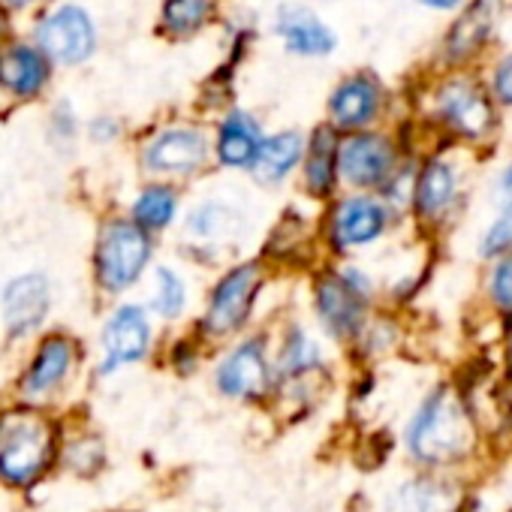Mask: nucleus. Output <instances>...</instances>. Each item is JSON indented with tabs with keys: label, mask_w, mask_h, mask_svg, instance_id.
Here are the masks:
<instances>
[{
	"label": "nucleus",
	"mask_w": 512,
	"mask_h": 512,
	"mask_svg": "<svg viewBox=\"0 0 512 512\" xmlns=\"http://www.w3.org/2000/svg\"><path fill=\"white\" fill-rule=\"evenodd\" d=\"M55 461V428L34 410L0 413V479L28 488Z\"/></svg>",
	"instance_id": "1"
},
{
	"label": "nucleus",
	"mask_w": 512,
	"mask_h": 512,
	"mask_svg": "<svg viewBox=\"0 0 512 512\" xmlns=\"http://www.w3.org/2000/svg\"><path fill=\"white\" fill-rule=\"evenodd\" d=\"M473 443L470 419L449 389H437L425 398L407 428V446L419 461L446 464L461 458Z\"/></svg>",
	"instance_id": "2"
},
{
	"label": "nucleus",
	"mask_w": 512,
	"mask_h": 512,
	"mask_svg": "<svg viewBox=\"0 0 512 512\" xmlns=\"http://www.w3.org/2000/svg\"><path fill=\"white\" fill-rule=\"evenodd\" d=\"M148 260H151V241L139 223L112 220L103 226L94 253V269L103 290L121 293L133 287L142 278Z\"/></svg>",
	"instance_id": "3"
},
{
	"label": "nucleus",
	"mask_w": 512,
	"mask_h": 512,
	"mask_svg": "<svg viewBox=\"0 0 512 512\" xmlns=\"http://www.w3.org/2000/svg\"><path fill=\"white\" fill-rule=\"evenodd\" d=\"M437 118L458 136L476 142V139H485L491 130H494V106L488 100V94L458 76V79H446L440 88H437Z\"/></svg>",
	"instance_id": "4"
},
{
	"label": "nucleus",
	"mask_w": 512,
	"mask_h": 512,
	"mask_svg": "<svg viewBox=\"0 0 512 512\" xmlns=\"http://www.w3.org/2000/svg\"><path fill=\"white\" fill-rule=\"evenodd\" d=\"M37 43L46 58L58 64H82L97 49V31L82 7H58L37 28Z\"/></svg>",
	"instance_id": "5"
},
{
	"label": "nucleus",
	"mask_w": 512,
	"mask_h": 512,
	"mask_svg": "<svg viewBox=\"0 0 512 512\" xmlns=\"http://www.w3.org/2000/svg\"><path fill=\"white\" fill-rule=\"evenodd\" d=\"M260 269L256 266H238L232 272H226L211 299H208V308H205V332L214 335V338H223V335H232L244 326L250 308H253V299H256V290H260Z\"/></svg>",
	"instance_id": "6"
},
{
	"label": "nucleus",
	"mask_w": 512,
	"mask_h": 512,
	"mask_svg": "<svg viewBox=\"0 0 512 512\" xmlns=\"http://www.w3.org/2000/svg\"><path fill=\"white\" fill-rule=\"evenodd\" d=\"M365 299H368V281L359 272H341L323 278L314 296L317 314L335 338H350L359 332L365 320Z\"/></svg>",
	"instance_id": "7"
},
{
	"label": "nucleus",
	"mask_w": 512,
	"mask_h": 512,
	"mask_svg": "<svg viewBox=\"0 0 512 512\" xmlns=\"http://www.w3.org/2000/svg\"><path fill=\"white\" fill-rule=\"evenodd\" d=\"M272 386V368L266 359V347L260 338L238 344L220 365H217V389L229 398L256 401Z\"/></svg>",
	"instance_id": "8"
},
{
	"label": "nucleus",
	"mask_w": 512,
	"mask_h": 512,
	"mask_svg": "<svg viewBox=\"0 0 512 512\" xmlns=\"http://www.w3.org/2000/svg\"><path fill=\"white\" fill-rule=\"evenodd\" d=\"M395 148L380 133H356L338 145V172L356 187H377L392 178Z\"/></svg>",
	"instance_id": "9"
},
{
	"label": "nucleus",
	"mask_w": 512,
	"mask_h": 512,
	"mask_svg": "<svg viewBox=\"0 0 512 512\" xmlns=\"http://www.w3.org/2000/svg\"><path fill=\"white\" fill-rule=\"evenodd\" d=\"M103 365L100 374H112L124 365H133L148 356L151 347V323L142 308L124 305L118 308L103 329Z\"/></svg>",
	"instance_id": "10"
},
{
	"label": "nucleus",
	"mask_w": 512,
	"mask_h": 512,
	"mask_svg": "<svg viewBox=\"0 0 512 512\" xmlns=\"http://www.w3.org/2000/svg\"><path fill=\"white\" fill-rule=\"evenodd\" d=\"M49 308H52V284L40 272L13 278L4 287V296H0V314H4L10 335L16 338L31 335L46 320Z\"/></svg>",
	"instance_id": "11"
},
{
	"label": "nucleus",
	"mask_w": 512,
	"mask_h": 512,
	"mask_svg": "<svg viewBox=\"0 0 512 512\" xmlns=\"http://www.w3.org/2000/svg\"><path fill=\"white\" fill-rule=\"evenodd\" d=\"M208 157V142L199 130L169 127L145 148V166L160 175H190Z\"/></svg>",
	"instance_id": "12"
},
{
	"label": "nucleus",
	"mask_w": 512,
	"mask_h": 512,
	"mask_svg": "<svg viewBox=\"0 0 512 512\" xmlns=\"http://www.w3.org/2000/svg\"><path fill=\"white\" fill-rule=\"evenodd\" d=\"M389 226V211L374 196H350L332 214V241L341 250L377 241Z\"/></svg>",
	"instance_id": "13"
},
{
	"label": "nucleus",
	"mask_w": 512,
	"mask_h": 512,
	"mask_svg": "<svg viewBox=\"0 0 512 512\" xmlns=\"http://www.w3.org/2000/svg\"><path fill=\"white\" fill-rule=\"evenodd\" d=\"M380 85L371 76H353L341 82L329 100V115L341 130H362L380 112Z\"/></svg>",
	"instance_id": "14"
},
{
	"label": "nucleus",
	"mask_w": 512,
	"mask_h": 512,
	"mask_svg": "<svg viewBox=\"0 0 512 512\" xmlns=\"http://www.w3.org/2000/svg\"><path fill=\"white\" fill-rule=\"evenodd\" d=\"M76 362V347L73 341L55 335V338H46L34 356V362L28 365L25 377H22V392L28 398H43V395H52L70 374Z\"/></svg>",
	"instance_id": "15"
},
{
	"label": "nucleus",
	"mask_w": 512,
	"mask_h": 512,
	"mask_svg": "<svg viewBox=\"0 0 512 512\" xmlns=\"http://www.w3.org/2000/svg\"><path fill=\"white\" fill-rule=\"evenodd\" d=\"M278 37L284 40L287 52L302 58H326L335 52L332 28L302 7H287L278 16Z\"/></svg>",
	"instance_id": "16"
},
{
	"label": "nucleus",
	"mask_w": 512,
	"mask_h": 512,
	"mask_svg": "<svg viewBox=\"0 0 512 512\" xmlns=\"http://www.w3.org/2000/svg\"><path fill=\"white\" fill-rule=\"evenodd\" d=\"M458 196V172L449 160L434 157L422 166L413 190V202L422 220H437L449 211Z\"/></svg>",
	"instance_id": "17"
},
{
	"label": "nucleus",
	"mask_w": 512,
	"mask_h": 512,
	"mask_svg": "<svg viewBox=\"0 0 512 512\" xmlns=\"http://www.w3.org/2000/svg\"><path fill=\"white\" fill-rule=\"evenodd\" d=\"M49 82V61L43 52L28 46H13L0 52V88L16 97H37Z\"/></svg>",
	"instance_id": "18"
},
{
	"label": "nucleus",
	"mask_w": 512,
	"mask_h": 512,
	"mask_svg": "<svg viewBox=\"0 0 512 512\" xmlns=\"http://www.w3.org/2000/svg\"><path fill=\"white\" fill-rule=\"evenodd\" d=\"M497 16H500V0H473L446 37V55L452 61L473 58L482 49V43L488 40Z\"/></svg>",
	"instance_id": "19"
},
{
	"label": "nucleus",
	"mask_w": 512,
	"mask_h": 512,
	"mask_svg": "<svg viewBox=\"0 0 512 512\" xmlns=\"http://www.w3.org/2000/svg\"><path fill=\"white\" fill-rule=\"evenodd\" d=\"M260 124L247 112H232L217 130V160L223 166H250L260 151Z\"/></svg>",
	"instance_id": "20"
},
{
	"label": "nucleus",
	"mask_w": 512,
	"mask_h": 512,
	"mask_svg": "<svg viewBox=\"0 0 512 512\" xmlns=\"http://www.w3.org/2000/svg\"><path fill=\"white\" fill-rule=\"evenodd\" d=\"M302 136L299 133H275L269 136L266 142H260V151L253 157V169H256V178L263 184H278L284 181L296 163L302 160Z\"/></svg>",
	"instance_id": "21"
},
{
	"label": "nucleus",
	"mask_w": 512,
	"mask_h": 512,
	"mask_svg": "<svg viewBox=\"0 0 512 512\" xmlns=\"http://www.w3.org/2000/svg\"><path fill=\"white\" fill-rule=\"evenodd\" d=\"M335 178H338V142H335V133L323 127L311 139L305 181L314 196H326L335 187Z\"/></svg>",
	"instance_id": "22"
},
{
	"label": "nucleus",
	"mask_w": 512,
	"mask_h": 512,
	"mask_svg": "<svg viewBox=\"0 0 512 512\" xmlns=\"http://www.w3.org/2000/svg\"><path fill=\"white\" fill-rule=\"evenodd\" d=\"M497 193H500V211L494 214L491 226L482 235V256H497L512 247V163L503 169Z\"/></svg>",
	"instance_id": "23"
},
{
	"label": "nucleus",
	"mask_w": 512,
	"mask_h": 512,
	"mask_svg": "<svg viewBox=\"0 0 512 512\" xmlns=\"http://www.w3.org/2000/svg\"><path fill=\"white\" fill-rule=\"evenodd\" d=\"M190 235H196L199 241H226L235 229H238V214L229 205L220 202H205L190 214L187 223Z\"/></svg>",
	"instance_id": "24"
},
{
	"label": "nucleus",
	"mask_w": 512,
	"mask_h": 512,
	"mask_svg": "<svg viewBox=\"0 0 512 512\" xmlns=\"http://www.w3.org/2000/svg\"><path fill=\"white\" fill-rule=\"evenodd\" d=\"M446 509H449V491L425 479L404 485L389 503V512H446Z\"/></svg>",
	"instance_id": "25"
},
{
	"label": "nucleus",
	"mask_w": 512,
	"mask_h": 512,
	"mask_svg": "<svg viewBox=\"0 0 512 512\" xmlns=\"http://www.w3.org/2000/svg\"><path fill=\"white\" fill-rule=\"evenodd\" d=\"M178 199L169 187H148L133 205V217L142 229H166L175 217Z\"/></svg>",
	"instance_id": "26"
},
{
	"label": "nucleus",
	"mask_w": 512,
	"mask_h": 512,
	"mask_svg": "<svg viewBox=\"0 0 512 512\" xmlns=\"http://www.w3.org/2000/svg\"><path fill=\"white\" fill-rule=\"evenodd\" d=\"M320 365V347L305 335V332H290L281 356H278V371L281 377L293 380V377H302L308 371H314Z\"/></svg>",
	"instance_id": "27"
},
{
	"label": "nucleus",
	"mask_w": 512,
	"mask_h": 512,
	"mask_svg": "<svg viewBox=\"0 0 512 512\" xmlns=\"http://www.w3.org/2000/svg\"><path fill=\"white\" fill-rule=\"evenodd\" d=\"M154 311L163 317V320H178L184 305H187V287L184 281L178 278V272L160 266L157 275H154V299H151Z\"/></svg>",
	"instance_id": "28"
},
{
	"label": "nucleus",
	"mask_w": 512,
	"mask_h": 512,
	"mask_svg": "<svg viewBox=\"0 0 512 512\" xmlns=\"http://www.w3.org/2000/svg\"><path fill=\"white\" fill-rule=\"evenodd\" d=\"M211 13V0H166L163 28L172 34H193L205 25Z\"/></svg>",
	"instance_id": "29"
},
{
	"label": "nucleus",
	"mask_w": 512,
	"mask_h": 512,
	"mask_svg": "<svg viewBox=\"0 0 512 512\" xmlns=\"http://www.w3.org/2000/svg\"><path fill=\"white\" fill-rule=\"evenodd\" d=\"M491 302L503 311H512V247L500 256L491 278H488Z\"/></svg>",
	"instance_id": "30"
},
{
	"label": "nucleus",
	"mask_w": 512,
	"mask_h": 512,
	"mask_svg": "<svg viewBox=\"0 0 512 512\" xmlns=\"http://www.w3.org/2000/svg\"><path fill=\"white\" fill-rule=\"evenodd\" d=\"M67 464L82 473V476H91L100 464H103V443L94 440V437H85V440H76L70 449H67Z\"/></svg>",
	"instance_id": "31"
},
{
	"label": "nucleus",
	"mask_w": 512,
	"mask_h": 512,
	"mask_svg": "<svg viewBox=\"0 0 512 512\" xmlns=\"http://www.w3.org/2000/svg\"><path fill=\"white\" fill-rule=\"evenodd\" d=\"M491 91H494V100L503 103V106H512V55H506L494 73H491Z\"/></svg>",
	"instance_id": "32"
},
{
	"label": "nucleus",
	"mask_w": 512,
	"mask_h": 512,
	"mask_svg": "<svg viewBox=\"0 0 512 512\" xmlns=\"http://www.w3.org/2000/svg\"><path fill=\"white\" fill-rule=\"evenodd\" d=\"M425 7H431V10H440V13H446V10H455V7H461L464 0H422Z\"/></svg>",
	"instance_id": "33"
},
{
	"label": "nucleus",
	"mask_w": 512,
	"mask_h": 512,
	"mask_svg": "<svg viewBox=\"0 0 512 512\" xmlns=\"http://www.w3.org/2000/svg\"><path fill=\"white\" fill-rule=\"evenodd\" d=\"M506 359H509V374H512V332H509V347H506Z\"/></svg>",
	"instance_id": "34"
},
{
	"label": "nucleus",
	"mask_w": 512,
	"mask_h": 512,
	"mask_svg": "<svg viewBox=\"0 0 512 512\" xmlns=\"http://www.w3.org/2000/svg\"><path fill=\"white\" fill-rule=\"evenodd\" d=\"M7 4H10V7H28L31 0H7Z\"/></svg>",
	"instance_id": "35"
},
{
	"label": "nucleus",
	"mask_w": 512,
	"mask_h": 512,
	"mask_svg": "<svg viewBox=\"0 0 512 512\" xmlns=\"http://www.w3.org/2000/svg\"><path fill=\"white\" fill-rule=\"evenodd\" d=\"M0 37H4V16H0Z\"/></svg>",
	"instance_id": "36"
}]
</instances>
